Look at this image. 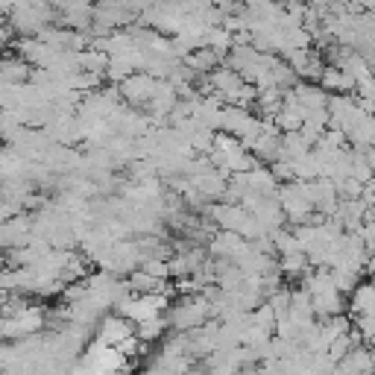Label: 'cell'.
Masks as SVG:
<instances>
[{"instance_id": "cell-3", "label": "cell", "mask_w": 375, "mask_h": 375, "mask_svg": "<svg viewBox=\"0 0 375 375\" xmlns=\"http://www.w3.org/2000/svg\"><path fill=\"white\" fill-rule=\"evenodd\" d=\"M135 322L130 319V317H106L103 319V326H100V334H97V340H103L106 346H117L120 340H127L130 334H135Z\"/></svg>"}, {"instance_id": "cell-2", "label": "cell", "mask_w": 375, "mask_h": 375, "mask_svg": "<svg viewBox=\"0 0 375 375\" xmlns=\"http://www.w3.org/2000/svg\"><path fill=\"white\" fill-rule=\"evenodd\" d=\"M156 80L149 77V73H130L127 80H123L120 91L127 94V100H132V103H149L156 94Z\"/></svg>"}, {"instance_id": "cell-1", "label": "cell", "mask_w": 375, "mask_h": 375, "mask_svg": "<svg viewBox=\"0 0 375 375\" xmlns=\"http://www.w3.org/2000/svg\"><path fill=\"white\" fill-rule=\"evenodd\" d=\"M206 317H208L206 299H185V302L173 308L170 322H173V329H199L206 322Z\"/></svg>"}, {"instance_id": "cell-5", "label": "cell", "mask_w": 375, "mask_h": 375, "mask_svg": "<svg viewBox=\"0 0 375 375\" xmlns=\"http://www.w3.org/2000/svg\"><path fill=\"white\" fill-rule=\"evenodd\" d=\"M372 285H375V276H372Z\"/></svg>"}, {"instance_id": "cell-4", "label": "cell", "mask_w": 375, "mask_h": 375, "mask_svg": "<svg viewBox=\"0 0 375 375\" xmlns=\"http://www.w3.org/2000/svg\"><path fill=\"white\" fill-rule=\"evenodd\" d=\"M164 329H167V322H164V317L159 314V317H153V319L138 322V326H135V334H138L144 343H156L159 337H164Z\"/></svg>"}]
</instances>
